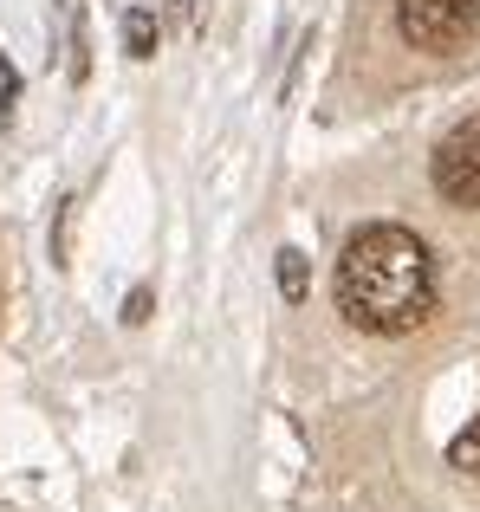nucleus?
<instances>
[{
    "label": "nucleus",
    "instance_id": "3",
    "mask_svg": "<svg viewBox=\"0 0 480 512\" xmlns=\"http://www.w3.org/2000/svg\"><path fill=\"white\" fill-rule=\"evenodd\" d=\"M435 188L455 208H480V117H468L461 130H448L435 150Z\"/></svg>",
    "mask_w": 480,
    "mask_h": 512
},
{
    "label": "nucleus",
    "instance_id": "2",
    "mask_svg": "<svg viewBox=\"0 0 480 512\" xmlns=\"http://www.w3.org/2000/svg\"><path fill=\"white\" fill-rule=\"evenodd\" d=\"M396 26L416 52H461L480 33V0H396Z\"/></svg>",
    "mask_w": 480,
    "mask_h": 512
},
{
    "label": "nucleus",
    "instance_id": "7",
    "mask_svg": "<svg viewBox=\"0 0 480 512\" xmlns=\"http://www.w3.org/2000/svg\"><path fill=\"white\" fill-rule=\"evenodd\" d=\"M124 318H130V325H143V318H150V286H137V292H130Z\"/></svg>",
    "mask_w": 480,
    "mask_h": 512
},
{
    "label": "nucleus",
    "instance_id": "6",
    "mask_svg": "<svg viewBox=\"0 0 480 512\" xmlns=\"http://www.w3.org/2000/svg\"><path fill=\"white\" fill-rule=\"evenodd\" d=\"M279 292H286V299H292V305H299V299H305V253H292V247H286V253H279Z\"/></svg>",
    "mask_w": 480,
    "mask_h": 512
},
{
    "label": "nucleus",
    "instance_id": "1",
    "mask_svg": "<svg viewBox=\"0 0 480 512\" xmlns=\"http://www.w3.org/2000/svg\"><path fill=\"white\" fill-rule=\"evenodd\" d=\"M338 305L357 331H377V338H403V331L429 325L435 312L429 247L396 221L357 227L338 253Z\"/></svg>",
    "mask_w": 480,
    "mask_h": 512
},
{
    "label": "nucleus",
    "instance_id": "5",
    "mask_svg": "<svg viewBox=\"0 0 480 512\" xmlns=\"http://www.w3.org/2000/svg\"><path fill=\"white\" fill-rule=\"evenodd\" d=\"M448 461H455L461 474H480V415H474V422H468V428L455 435V448H448Z\"/></svg>",
    "mask_w": 480,
    "mask_h": 512
},
{
    "label": "nucleus",
    "instance_id": "4",
    "mask_svg": "<svg viewBox=\"0 0 480 512\" xmlns=\"http://www.w3.org/2000/svg\"><path fill=\"white\" fill-rule=\"evenodd\" d=\"M124 46H130V59H150V52H156V20L143 7L124 13Z\"/></svg>",
    "mask_w": 480,
    "mask_h": 512
}]
</instances>
